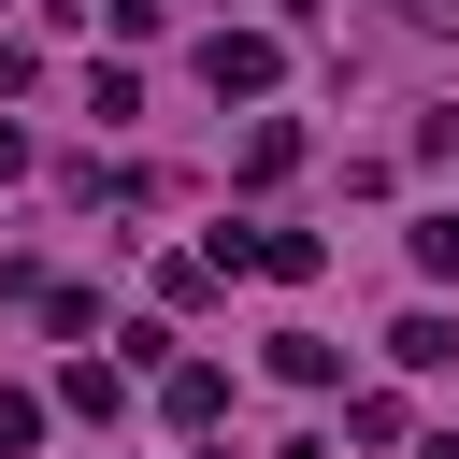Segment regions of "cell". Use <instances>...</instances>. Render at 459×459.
Segmentation results:
<instances>
[{
	"mask_svg": "<svg viewBox=\"0 0 459 459\" xmlns=\"http://www.w3.org/2000/svg\"><path fill=\"white\" fill-rule=\"evenodd\" d=\"M387 359H402V373H445V359H459V330H445V316H402V330H387Z\"/></svg>",
	"mask_w": 459,
	"mask_h": 459,
	"instance_id": "4",
	"label": "cell"
},
{
	"mask_svg": "<svg viewBox=\"0 0 459 459\" xmlns=\"http://www.w3.org/2000/svg\"><path fill=\"white\" fill-rule=\"evenodd\" d=\"M402 14H416V29H459V0H402Z\"/></svg>",
	"mask_w": 459,
	"mask_h": 459,
	"instance_id": "7",
	"label": "cell"
},
{
	"mask_svg": "<svg viewBox=\"0 0 459 459\" xmlns=\"http://www.w3.org/2000/svg\"><path fill=\"white\" fill-rule=\"evenodd\" d=\"M14 445H43V402H29V387H0V459H14Z\"/></svg>",
	"mask_w": 459,
	"mask_h": 459,
	"instance_id": "6",
	"label": "cell"
},
{
	"mask_svg": "<svg viewBox=\"0 0 459 459\" xmlns=\"http://www.w3.org/2000/svg\"><path fill=\"white\" fill-rule=\"evenodd\" d=\"M14 172H29V143H14V129H0V186H14Z\"/></svg>",
	"mask_w": 459,
	"mask_h": 459,
	"instance_id": "8",
	"label": "cell"
},
{
	"mask_svg": "<svg viewBox=\"0 0 459 459\" xmlns=\"http://www.w3.org/2000/svg\"><path fill=\"white\" fill-rule=\"evenodd\" d=\"M416 273H430V287H459V215H416Z\"/></svg>",
	"mask_w": 459,
	"mask_h": 459,
	"instance_id": "5",
	"label": "cell"
},
{
	"mask_svg": "<svg viewBox=\"0 0 459 459\" xmlns=\"http://www.w3.org/2000/svg\"><path fill=\"white\" fill-rule=\"evenodd\" d=\"M201 86H215V100H258V86H273V29H215V43H201Z\"/></svg>",
	"mask_w": 459,
	"mask_h": 459,
	"instance_id": "1",
	"label": "cell"
},
{
	"mask_svg": "<svg viewBox=\"0 0 459 459\" xmlns=\"http://www.w3.org/2000/svg\"><path fill=\"white\" fill-rule=\"evenodd\" d=\"M158 416H172V430H215V416H230V373H215V359H172V373H158Z\"/></svg>",
	"mask_w": 459,
	"mask_h": 459,
	"instance_id": "2",
	"label": "cell"
},
{
	"mask_svg": "<svg viewBox=\"0 0 459 459\" xmlns=\"http://www.w3.org/2000/svg\"><path fill=\"white\" fill-rule=\"evenodd\" d=\"M287 172H301V129L258 115V129H244V186H287Z\"/></svg>",
	"mask_w": 459,
	"mask_h": 459,
	"instance_id": "3",
	"label": "cell"
}]
</instances>
